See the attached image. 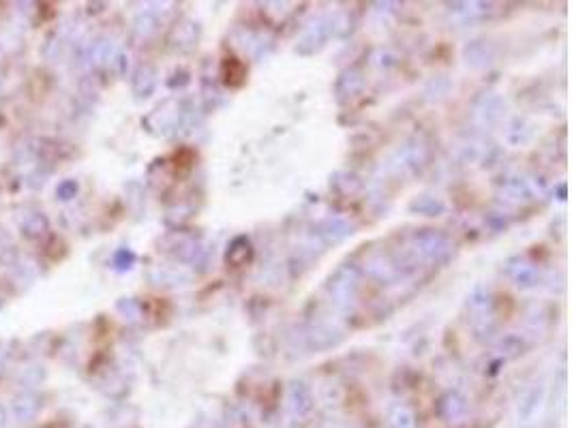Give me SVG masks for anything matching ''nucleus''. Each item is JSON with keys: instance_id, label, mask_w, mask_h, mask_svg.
Returning a JSON list of instances; mask_svg holds the SVG:
<instances>
[{"instance_id": "f257e3e1", "label": "nucleus", "mask_w": 572, "mask_h": 428, "mask_svg": "<svg viewBox=\"0 0 572 428\" xmlns=\"http://www.w3.org/2000/svg\"><path fill=\"white\" fill-rule=\"evenodd\" d=\"M39 409H41V403H39V398L35 394H22L11 403V413L22 424L30 422L39 413Z\"/></svg>"}, {"instance_id": "f03ea898", "label": "nucleus", "mask_w": 572, "mask_h": 428, "mask_svg": "<svg viewBox=\"0 0 572 428\" xmlns=\"http://www.w3.org/2000/svg\"><path fill=\"white\" fill-rule=\"evenodd\" d=\"M45 227H47V223H45V219L41 217L39 212H35V214H30V219L22 225V230H24V234L26 236H41V232H45Z\"/></svg>"}, {"instance_id": "7ed1b4c3", "label": "nucleus", "mask_w": 572, "mask_h": 428, "mask_svg": "<svg viewBox=\"0 0 572 428\" xmlns=\"http://www.w3.org/2000/svg\"><path fill=\"white\" fill-rule=\"evenodd\" d=\"M5 411H3V407H0V428H5Z\"/></svg>"}]
</instances>
